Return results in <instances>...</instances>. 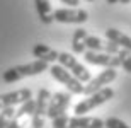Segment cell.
<instances>
[{
    "mask_svg": "<svg viewBox=\"0 0 131 128\" xmlns=\"http://www.w3.org/2000/svg\"><path fill=\"white\" fill-rule=\"evenodd\" d=\"M48 68H49V63L36 60V62H31V63L15 65L12 68H7L4 72V75H2V79L7 84H12V82H17V80L24 79V77H32V75H39L43 72H48Z\"/></svg>",
    "mask_w": 131,
    "mask_h": 128,
    "instance_id": "6da1fadb",
    "label": "cell"
},
{
    "mask_svg": "<svg viewBox=\"0 0 131 128\" xmlns=\"http://www.w3.org/2000/svg\"><path fill=\"white\" fill-rule=\"evenodd\" d=\"M117 77L116 68H104L97 77H94L87 82V85H83V94L85 96H90V94L99 92L101 89L107 87V84H111L112 80Z\"/></svg>",
    "mask_w": 131,
    "mask_h": 128,
    "instance_id": "52a82bcc",
    "label": "cell"
},
{
    "mask_svg": "<svg viewBox=\"0 0 131 128\" xmlns=\"http://www.w3.org/2000/svg\"><path fill=\"white\" fill-rule=\"evenodd\" d=\"M48 72L51 74L54 80H58L61 84H65V87L68 89L70 94H83V84L80 80H77L67 68L60 67V65H51L48 68Z\"/></svg>",
    "mask_w": 131,
    "mask_h": 128,
    "instance_id": "5b68a950",
    "label": "cell"
},
{
    "mask_svg": "<svg viewBox=\"0 0 131 128\" xmlns=\"http://www.w3.org/2000/svg\"><path fill=\"white\" fill-rule=\"evenodd\" d=\"M87 31L83 29V27H78V29H75V33H73V38H72V50L73 53H78L82 55L85 53V40H87Z\"/></svg>",
    "mask_w": 131,
    "mask_h": 128,
    "instance_id": "2e32d148",
    "label": "cell"
},
{
    "mask_svg": "<svg viewBox=\"0 0 131 128\" xmlns=\"http://www.w3.org/2000/svg\"><path fill=\"white\" fill-rule=\"evenodd\" d=\"M117 58H119V63H121L123 70L131 74V53L128 50H119L117 51Z\"/></svg>",
    "mask_w": 131,
    "mask_h": 128,
    "instance_id": "ac0fdd59",
    "label": "cell"
},
{
    "mask_svg": "<svg viewBox=\"0 0 131 128\" xmlns=\"http://www.w3.org/2000/svg\"><path fill=\"white\" fill-rule=\"evenodd\" d=\"M51 99V94L46 87L38 91V97H36V108L32 113V128H43L44 126V118L48 113V104Z\"/></svg>",
    "mask_w": 131,
    "mask_h": 128,
    "instance_id": "8992f818",
    "label": "cell"
},
{
    "mask_svg": "<svg viewBox=\"0 0 131 128\" xmlns=\"http://www.w3.org/2000/svg\"><path fill=\"white\" fill-rule=\"evenodd\" d=\"M104 126L106 128H131V126H128L123 120H119V118H116V116H111V118H107L106 121H104Z\"/></svg>",
    "mask_w": 131,
    "mask_h": 128,
    "instance_id": "ffe728a7",
    "label": "cell"
},
{
    "mask_svg": "<svg viewBox=\"0 0 131 128\" xmlns=\"http://www.w3.org/2000/svg\"><path fill=\"white\" fill-rule=\"evenodd\" d=\"M27 99H32V91L29 87H22L12 92L0 94V109L4 108H14L15 104H22Z\"/></svg>",
    "mask_w": 131,
    "mask_h": 128,
    "instance_id": "30bf717a",
    "label": "cell"
},
{
    "mask_svg": "<svg viewBox=\"0 0 131 128\" xmlns=\"http://www.w3.org/2000/svg\"><path fill=\"white\" fill-rule=\"evenodd\" d=\"M83 60L90 65H99L104 68H117L121 67L117 55H107V53H95V51H85Z\"/></svg>",
    "mask_w": 131,
    "mask_h": 128,
    "instance_id": "8fae6325",
    "label": "cell"
},
{
    "mask_svg": "<svg viewBox=\"0 0 131 128\" xmlns=\"http://www.w3.org/2000/svg\"><path fill=\"white\" fill-rule=\"evenodd\" d=\"M112 97H114V91H112L111 87H104V89H101L99 92L90 94V96H87L85 99H82L78 104H75L73 113H75V116H83L85 113H90L94 108H97L101 104L107 103V101L112 99Z\"/></svg>",
    "mask_w": 131,
    "mask_h": 128,
    "instance_id": "3957f363",
    "label": "cell"
},
{
    "mask_svg": "<svg viewBox=\"0 0 131 128\" xmlns=\"http://www.w3.org/2000/svg\"><path fill=\"white\" fill-rule=\"evenodd\" d=\"M53 19L61 24H83L89 19V12L83 9H56Z\"/></svg>",
    "mask_w": 131,
    "mask_h": 128,
    "instance_id": "ba28073f",
    "label": "cell"
},
{
    "mask_svg": "<svg viewBox=\"0 0 131 128\" xmlns=\"http://www.w3.org/2000/svg\"><path fill=\"white\" fill-rule=\"evenodd\" d=\"M56 62H60V67L67 68L68 72H70V74H72L77 80H80L82 84H83V82H89V80L92 79L90 72H89V70L85 68V67H83V65L80 63V62H78L72 53H67V51L60 53Z\"/></svg>",
    "mask_w": 131,
    "mask_h": 128,
    "instance_id": "277c9868",
    "label": "cell"
},
{
    "mask_svg": "<svg viewBox=\"0 0 131 128\" xmlns=\"http://www.w3.org/2000/svg\"><path fill=\"white\" fill-rule=\"evenodd\" d=\"M109 5H114V4H119V0H106Z\"/></svg>",
    "mask_w": 131,
    "mask_h": 128,
    "instance_id": "603a6c76",
    "label": "cell"
},
{
    "mask_svg": "<svg viewBox=\"0 0 131 128\" xmlns=\"http://www.w3.org/2000/svg\"><path fill=\"white\" fill-rule=\"evenodd\" d=\"M87 2H94V0H87Z\"/></svg>",
    "mask_w": 131,
    "mask_h": 128,
    "instance_id": "d4e9b609",
    "label": "cell"
},
{
    "mask_svg": "<svg viewBox=\"0 0 131 128\" xmlns=\"http://www.w3.org/2000/svg\"><path fill=\"white\" fill-rule=\"evenodd\" d=\"M32 55L36 56L38 60H41V62H46V63H49V62H56L58 60V51L53 48H49L48 44H43V43H38L32 46Z\"/></svg>",
    "mask_w": 131,
    "mask_h": 128,
    "instance_id": "4fadbf2b",
    "label": "cell"
},
{
    "mask_svg": "<svg viewBox=\"0 0 131 128\" xmlns=\"http://www.w3.org/2000/svg\"><path fill=\"white\" fill-rule=\"evenodd\" d=\"M14 116H15V109L14 108L0 109V128H5L12 120H14Z\"/></svg>",
    "mask_w": 131,
    "mask_h": 128,
    "instance_id": "d6986e66",
    "label": "cell"
},
{
    "mask_svg": "<svg viewBox=\"0 0 131 128\" xmlns=\"http://www.w3.org/2000/svg\"><path fill=\"white\" fill-rule=\"evenodd\" d=\"M119 4H123V5H128V4H131V0H119Z\"/></svg>",
    "mask_w": 131,
    "mask_h": 128,
    "instance_id": "cb8c5ba5",
    "label": "cell"
},
{
    "mask_svg": "<svg viewBox=\"0 0 131 128\" xmlns=\"http://www.w3.org/2000/svg\"><path fill=\"white\" fill-rule=\"evenodd\" d=\"M53 128H104V120L95 116H58L53 120Z\"/></svg>",
    "mask_w": 131,
    "mask_h": 128,
    "instance_id": "7a4b0ae2",
    "label": "cell"
},
{
    "mask_svg": "<svg viewBox=\"0 0 131 128\" xmlns=\"http://www.w3.org/2000/svg\"><path fill=\"white\" fill-rule=\"evenodd\" d=\"M70 101H72V94L70 92H54L51 96V99H49L46 116L51 120L58 118V116H63L65 111L70 106Z\"/></svg>",
    "mask_w": 131,
    "mask_h": 128,
    "instance_id": "9c48e42d",
    "label": "cell"
},
{
    "mask_svg": "<svg viewBox=\"0 0 131 128\" xmlns=\"http://www.w3.org/2000/svg\"><path fill=\"white\" fill-rule=\"evenodd\" d=\"M106 40L114 43V44H117L121 50H128L131 53V36H128V34H124V33H121V31L111 27V29L106 31Z\"/></svg>",
    "mask_w": 131,
    "mask_h": 128,
    "instance_id": "5bb4252c",
    "label": "cell"
},
{
    "mask_svg": "<svg viewBox=\"0 0 131 128\" xmlns=\"http://www.w3.org/2000/svg\"><path fill=\"white\" fill-rule=\"evenodd\" d=\"M34 7L38 12V17L43 24H51L53 22V12H51V4L49 0H34Z\"/></svg>",
    "mask_w": 131,
    "mask_h": 128,
    "instance_id": "9a60e30c",
    "label": "cell"
},
{
    "mask_svg": "<svg viewBox=\"0 0 131 128\" xmlns=\"http://www.w3.org/2000/svg\"><path fill=\"white\" fill-rule=\"evenodd\" d=\"M34 108H36V99H27L26 103L20 104L19 109H15V116L14 118L19 120V118H22V116H26V114H31V116H32Z\"/></svg>",
    "mask_w": 131,
    "mask_h": 128,
    "instance_id": "e0dca14e",
    "label": "cell"
},
{
    "mask_svg": "<svg viewBox=\"0 0 131 128\" xmlns=\"http://www.w3.org/2000/svg\"><path fill=\"white\" fill-rule=\"evenodd\" d=\"M85 48L89 51H95V53H107V55H117L119 46L107 40H101L97 36H87L85 40Z\"/></svg>",
    "mask_w": 131,
    "mask_h": 128,
    "instance_id": "7c38bea8",
    "label": "cell"
},
{
    "mask_svg": "<svg viewBox=\"0 0 131 128\" xmlns=\"http://www.w3.org/2000/svg\"><path fill=\"white\" fill-rule=\"evenodd\" d=\"M5 128H22V126H20V123H19V120H12V121H10V123L9 125H7V126H5Z\"/></svg>",
    "mask_w": 131,
    "mask_h": 128,
    "instance_id": "44dd1931",
    "label": "cell"
},
{
    "mask_svg": "<svg viewBox=\"0 0 131 128\" xmlns=\"http://www.w3.org/2000/svg\"><path fill=\"white\" fill-rule=\"evenodd\" d=\"M63 4H68V5H72L73 9H77L78 7V4H80V0H61Z\"/></svg>",
    "mask_w": 131,
    "mask_h": 128,
    "instance_id": "7402d4cb",
    "label": "cell"
}]
</instances>
